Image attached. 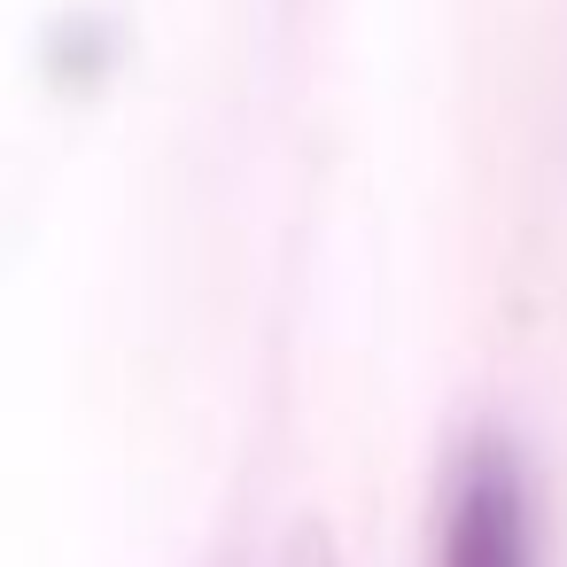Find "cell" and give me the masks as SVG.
<instances>
[{
	"label": "cell",
	"instance_id": "6da1fadb",
	"mask_svg": "<svg viewBox=\"0 0 567 567\" xmlns=\"http://www.w3.org/2000/svg\"><path fill=\"white\" fill-rule=\"evenodd\" d=\"M435 567H536V505L505 435H466L443 482Z\"/></svg>",
	"mask_w": 567,
	"mask_h": 567
},
{
	"label": "cell",
	"instance_id": "7a4b0ae2",
	"mask_svg": "<svg viewBox=\"0 0 567 567\" xmlns=\"http://www.w3.org/2000/svg\"><path fill=\"white\" fill-rule=\"evenodd\" d=\"M272 567H342V559H334V528H327V520H296Z\"/></svg>",
	"mask_w": 567,
	"mask_h": 567
}]
</instances>
